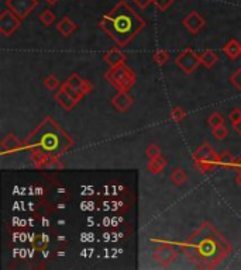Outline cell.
Returning <instances> with one entry per match:
<instances>
[{"label":"cell","instance_id":"1","mask_svg":"<svg viewBox=\"0 0 241 270\" xmlns=\"http://www.w3.org/2000/svg\"><path fill=\"white\" fill-rule=\"evenodd\" d=\"M182 249L199 268L210 269L231 252V245L210 224H202L182 245Z\"/></svg>","mask_w":241,"mask_h":270},{"label":"cell","instance_id":"2","mask_svg":"<svg viewBox=\"0 0 241 270\" xmlns=\"http://www.w3.org/2000/svg\"><path fill=\"white\" fill-rule=\"evenodd\" d=\"M99 27L119 46H126L145 27V21L123 0L100 18Z\"/></svg>","mask_w":241,"mask_h":270},{"label":"cell","instance_id":"3","mask_svg":"<svg viewBox=\"0 0 241 270\" xmlns=\"http://www.w3.org/2000/svg\"><path fill=\"white\" fill-rule=\"evenodd\" d=\"M69 135H66L57 124L46 120L27 141V147L37 148L43 155H61L71 147Z\"/></svg>","mask_w":241,"mask_h":270},{"label":"cell","instance_id":"4","mask_svg":"<svg viewBox=\"0 0 241 270\" xmlns=\"http://www.w3.org/2000/svg\"><path fill=\"white\" fill-rule=\"evenodd\" d=\"M105 77L106 80H109V83L119 91H127L129 89H131L133 85L136 83V74L130 68H127L126 65L112 68L106 74Z\"/></svg>","mask_w":241,"mask_h":270},{"label":"cell","instance_id":"5","mask_svg":"<svg viewBox=\"0 0 241 270\" xmlns=\"http://www.w3.org/2000/svg\"><path fill=\"white\" fill-rule=\"evenodd\" d=\"M175 63L181 68L185 74H193L197 69V66L202 63V60H200V57L196 54L195 51L188 48V49L182 51L181 54L175 58Z\"/></svg>","mask_w":241,"mask_h":270},{"label":"cell","instance_id":"6","mask_svg":"<svg viewBox=\"0 0 241 270\" xmlns=\"http://www.w3.org/2000/svg\"><path fill=\"white\" fill-rule=\"evenodd\" d=\"M37 0H7L6 7L7 10L13 12L16 15H18L21 20H24L31 12L37 7Z\"/></svg>","mask_w":241,"mask_h":270},{"label":"cell","instance_id":"7","mask_svg":"<svg viewBox=\"0 0 241 270\" xmlns=\"http://www.w3.org/2000/svg\"><path fill=\"white\" fill-rule=\"evenodd\" d=\"M20 21L21 18L18 15H16L10 10H4L0 15V32L4 37H9L20 27Z\"/></svg>","mask_w":241,"mask_h":270},{"label":"cell","instance_id":"8","mask_svg":"<svg viewBox=\"0 0 241 270\" xmlns=\"http://www.w3.org/2000/svg\"><path fill=\"white\" fill-rule=\"evenodd\" d=\"M177 249L174 245H169V243H161L157 249H155V259L162 265V266H169L175 257H177Z\"/></svg>","mask_w":241,"mask_h":270},{"label":"cell","instance_id":"9","mask_svg":"<svg viewBox=\"0 0 241 270\" xmlns=\"http://www.w3.org/2000/svg\"><path fill=\"white\" fill-rule=\"evenodd\" d=\"M183 26L191 34H197L205 26V18L197 12H192L183 18Z\"/></svg>","mask_w":241,"mask_h":270},{"label":"cell","instance_id":"10","mask_svg":"<svg viewBox=\"0 0 241 270\" xmlns=\"http://www.w3.org/2000/svg\"><path fill=\"white\" fill-rule=\"evenodd\" d=\"M196 170L200 173H208L211 170H216L217 167H220L219 165V155L217 153H211L208 158L200 159V161H193Z\"/></svg>","mask_w":241,"mask_h":270},{"label":"cell","instance_id":"11","mask_svg":"<svg viewBox=\"0 0 241 270\" xmlns=\"http://www.w3.org/2000/svg\"><path fill=\"white\" fill-rule=\"evenodd\" d=\"M105 60L112 66V68H117V66H121L126 63V55L121 52L119 48L113 46L110 48L105 55H103Z\"/></svg>","mask_w":241,"mask_h":270},{"label":"cell","instance_id":"12","mask_svg":"<svg viewBox=\"0 0 241 270\" xmlns=\"http://www.w3.org/2000/svg\"><path fill=\"white\" fill-rule=\"evenodd\" d=\"M133 105V97L127 91H119L113 99H112V105L119 110L121 113L127 111L129 107Z\"/></svg>","mask_w":241,"mask_h":270},{"label":"cell","instance_id":"13","mask_svg":"<svg viewBox=\"0 0 241 270\" xmlns=\"http://www.w3.org/2000/svg\"><path fill=\"white\" fill-rule=\"evenodd\" d=\"M55 102L60 105H62L64 108H66V110H72V108L78 105V102H76L75 99H74L66 90L64 89V88H60V90L57 91V94H55Z\"/></svg>","mask_w":241,"mask_h":270},{"label":"cell","instance_id":"14","mask_svg":"<svg viewBox=\"0 0 241 270\" xmlns=\"http://www.w3.org/2000/svg\"><path fill=\"white\" fill-rule=\"evenodd\" d=\"M21 148V142L16 138V135L10 134L7 135L3 141H1V145H0V152L4 155L7 152H15Z\"/></svg>","mask_w":241,"mask_h":270},{"label":"cell","instance_id":"15","mask_svg":"<svg viewBox=\"0 0 241 270\" xmlns=\"http://www.w3.org/2000/svg\"><path fill=\"white\" fill-rule=\"evenodd\" d=\"M223 54L230 60H237L241 55V44L237 40H230L223 46Z\"/></svg>","mask_w":241,"mask_h":270},{"label":"cell","instance_id":"16","mask_svg":"<svg viewBox=\"0 0 241 270\" xmlns=\"http://www.w3.org/2000/svg\"><path fill=\"white\" fill-rule=\"evenodd\" d=\"M57 30L64 37H69L72 32L76 31V24L69 18V17H64L60 21V24L57 26Z\"/></svg>","mask_w":241,"mask_h":270},{"label":"cell","instance_id":"17","mask_svg":"<svg viewBox=\"0 0 241 270\" xmlns=\"http://www.w3.org/2000/svg\"><path fill=\"white\" fill-rule=\"evenodd\" d=\"M165 166L166 159L164 156H160V158H155V159L150 161V164L147 165V170L150 173H152V175H158V173H161L165 169Z\"/></svg>","mask_w":241,"mask_h":270},{"label":"cell","instance_id":"18","mask_svg":"<svg viewBox=\"0 0 241 270\" xmlns=\"http://www.w3.org/2000/svg\"><path fill=\"white\" fill-rule=\"evenodd\" d=\"M200 60H202V65H203V66H206L208 69H210V68H213V66L217 63L219 58H217L216 52L208 49V51H205V52L200 55Z\"/></svg>","mask_w":241,"mask_h":270},{"label":"cell","instance_id":"19","mask_svg":"<svg viewBox=\"0 0 241 270\" xmlns=\"http://www.w3.org/2000/svg\"><path fill=\"white\" fill-rule=\"evenodd\" d=\"M211 153H216V150L214 148L209 145V144H203L202 147H199L197 150H196L195 153H193V161H200V159H205V158H208L209 155Z\"/></svg>","mask_w":241,"mask_h":270},{"label":"cell","instance_id":"20","mask_svg":"<svg viewBox=\"0 0 241 270\" xmlns=\"http://www.w3.org/2000/svg\"><path fill=\"white\" fill-rule=\"evenodd\" d=\"M186 180H188V175H186V172H185L182 167L174 169V172L171 173V181H172L175 186H182V184H185Z\"/></svg>","mask_w":241,"mask_h":270},{"label":"cell","instance_id":"21","mask_svg":"<svg viewBox=\"0 0 241 270\" xmlns=\"http://www.w3.org/2000/svg\"><path fill=\"white\" fill-rule=\"evenodd\" d=\"M40 21L48 27V26H51L54 21H55V15H54V12L52 10H49V9H46V10H43L41 13H40Z\"/></svg>","mask_w":241,"mask_h":270},{"label":"cell","instance_id":"22","mask_svg":"<svg viewBox=\"0 0 241 270\" xmlns=\"http://www.w3.org/2000/svg\"><path fill=\"white\" fill-rule=\"evenodd\" d=\"M219 165L225 166V167H234L236 159L230 153H222V155H219Z\"/></svg>","mask_w":241,"mask_h":270},{"label":"cell","instance_id":"23","mask_svg":"<svg viewBox=\"0 0 241 270\" xmlns=\"http://www.w3.org/2000/svg\"><path fill=\"white\" fill-rule=\"evenodd\" d=\"M61 85H62V83H61L60 80H58V77H57V76L49 75V76H47L46 79H44V86H46L47 89L57 90V89H60Z\"/></svg>","mask_w":241,"mask_h":270},{"label":"cell","instance_id":"24","mask_svg":"<svg viewBox=\"0 0 241 270\" xmlns=\"http://www.w3.org/2000/svg\"><path fill=\"white\" fill-rule=\"evenodd\" d=\"M83 82H85V79H82L80 76L76 75V74H72V75L65 80L66 85H69V86H72V88H76V89H82Z\"/></svg>","mask_w":241,"mask_h":270},{"label":"cell","instance_id":"25","mask_svg":"<svg viewBox=\"0 0 241 270\" xmlns=\"http://www.w3.org/2000/svg\"><path fill=\"white\" fill-rule=\"evenodd\" d=\"M171 119L175 122H181L186 119V111L181 107H174L172 111H171Z\"/></svg>","mask_w":241,"mask_h":270},{"label":"cell","instance_id":"26","mask_svg":"<svg viewBox=\"0 0 241 270\" xmlns=\"http://www.w3.org/2000/svg\"><path fill=\"white\" fill-rule=\"evenodd\" d=\"M168 60H169V54H168L166 51H164V49H158V51L154 54V62H155L157 65H160V66L166 63Z\"/></svg>","mask_w":241,"mask_h":270},{"label":"cell","instance_id":"27","mask_svg":"<svg viewBox=\"0 0 241 270\" xmlns=\"http://www.w3.org/2000/svg\"><path fill=\"white\" fill-rule=\"evenodd\" d=\"M213 135H214V138H217V139H225V138L228 136V128H227L225 124H222V125L213 128Z\"/></svg>","mask_w":241,"mask_h":270},{"label":"cell","instance_id":"28","mask_svg":"<svg viewBox=\"0 0 241 270\" xmlns=\"http://www.w3.org/2000/svg\"><path fill=\"white\" fill-rule=\"evenodd\" d=\"M208 124L210 125L211 128H216V127L225 124V120H223V117L219 113H213L210 117L208 119Z\"/></svg>","mask_w":241,"mask_h":270},{"label":"cell","instance_id":"29","mask_svg":"<svg viewBox=\"0 0 241 270\" xmlns=\"http://www.w3.org/2000/svg\"><path fill=\"white\" fill-rule=\"evenodd\" d=\"M145 155H147V158H148L150 161H152V159L161 156V150H160L158 145H150V147L147 148V150H145Z\"/></svg>","mask_w":241,"mask_h":270},{"label":"cell","instance_id":"30","mask_svg":"<svg viewBox=\"0 0 241 270\" xmlns=\"http://www.w3.org/2000/svg\"><path fill=\"white\" fill-rule=\"evenodd\" d=\"M230 82H231V85H233L236 89L241 91V68H239L233 75L230 76Z\"/></svg>","mask_w":241,"mask_h":270},{"label":"cell","instance_id":"31","mask_svg":"<svg viewBox=\"0 0 241 270\" xmlns=\"http://www.w3.org/2000/svg\"><path fill=\"white\" fill-rule=\"evenodd\" d=\"M174 0H154V6L160 10V12H165L166 9H169L172 6Z\"/></svg>","mask_w":241,"mask_h":270},{"label":"cell","instance_id":"32","mask_svg":"<svg viewBox=\"0 0 241 270\" xmlns=\"http://www.w3.org/2000/svg\"><path fill=\"white\" fill-rule=\"evenodd\" d=\"M131 1L141 10H145L150 4H154V0H131Z\"/></svg>","mask_w":241,"mask_h":270},{"label":"cell","instance_id":"33","mask_svg":"<svg viewBox=\"0 0 241 270\" xmlns=\"http://www.w3.org/2000/svg\"><path fill=\"white\" fill-rule=\"evenodd\" d=\"M34 246H35V249H46L47 240L44 237H37V238L34 240Z\"/></svg>","mask_w":241,"mask_h":270},{"label":"cell","instance_id":"34","mask_svg":"<svg viewBox=\"0 0 241 270\" xmlns=\"http://www.w3.org/2000/svg\"><path fill=\"white\" fill-rule=\"evenodd\" d=\"M230 120L233 124H236L237 121L241 120V110H231L230 113Z\"/></svg>","mask_w":241,"mask_h":270},{"label":"cell","instance_id":"35","mask_svg":"<svg viewBox=\"0 0 241 270\" xmlns=\"http://www.w3.org/2000/svg\"><path fill=\"white\" fill-rule=\"evenodd\" d=\"M82 90L85 91V94H88V93H91L92 90H93V86H92L88 80H85V82H83V86H82Z\"/></svg>","mask_w":241,"mask_h":270},{"label":"cell","instance_id":"36","mask_svg":"<svg viewBox=\"0 0 241 270\" xmlns=\"http://www.w3.org/2000/svg\"><path fill=\"white\" fill-rule=\"evenodd\" d=\"M233 128H234V131L237 133L239 135H241V120L240 121H237L234 125H233Z\"/></svg>","mask_w":241,"mask_h":270},{"label":"cell","instance_id":"37","mask_svg":"<svg viewBox=\"0 0 241 270\" xmlns=\"http://www.w3.org/2000/svg\"><path fill=\"white\" fill-rule=\"evenodd\" d=\"M234 167H237V169H239V172L241 173V158L236 161V166H234Z\"/></svg>","mask_w":241,"mask_h":270},{"label":"cell","instance_id":"38","mask_svg":"<svg viewBox=\"0 0 241 270\" xmlns=\"http://www.w3.org/2000/svg\"><path fill=\"white\" fill-rule=\"evenodd\" d=\"M46 1L48 3V4H49V6H54V4H57L60 0H46Z\"/></svg>","mask_w":241,"mask_h":270},{"label":"cell","instance_id":"39","mask_svg":"<svg viewBox=\"0 0 241 270\" xmlns=\"http://www.w3.org/2000/svg\"><path fill=\"white\" fill-rule=\"evenodd\" d=\"M237 183H239V184H240V186H241V173H240V175H239V178H237Z\"/></svg>","mask_w":241,"mask_h":270}]
</instances>
